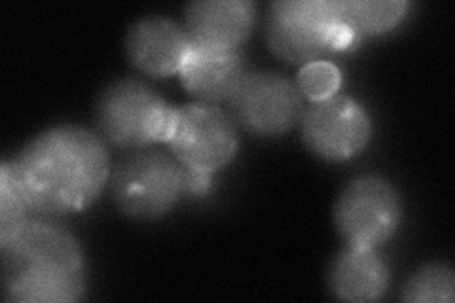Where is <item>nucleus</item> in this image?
<instances>
[{
  "instance_id": "obj_1",
  "label": "nucleus",
  "mask_w": 455,
  "mask_h": 303,
  "mask_svg": "<svg viewBox=\"0 0 455 303\" xmlns=\"http://www.w3.org/2000/svg\"><path fill=\"white\" fill-rule=\"evenodd\" d=\"M28 211L67 216L92 207L110 182L105 142L78 125H55L8 162Z\"/></svg>"
},
{
  "instance_id": "obj_2",
  "label": "nucleus",
  "mask_w": 455,
  "mask_h": 303,
  "mask_svg": "<svg viewBox=\"0 0 455 303\" xmlns=\"http://www.w3.org/2000/svg\"><path fill=\"white\" fill-rule=\"evenodd\" d=\"M4 296L20 303H70L85 296V262L78 239L50 220L27 219L0 234Z\"/></svg>"
},
{
  "instance_id": "obj_3",
  "label": "nucleus",
  "mask_w": 455,
  "mask_h": 303,
  "mask_svg": "<svg viewBox=\"0 0 455 303\" xmlns=\"http://www.w3.org/2000/svg\"><path fill=\"white\" fill-rule=\"evenodd\" d=\"M267 46L291 65L329 61L357 48L339 0H277L266 16Z\"/></svg>"
},
{
  "instance_id": "obj_4",
  "label": "nucleus",
  "mask_w": 455,
  "mask_h": 303,
  "mask_svg": "<svg viewBox=\"0 0 455 303\" xmlns=\"http://www.w3.org/2000/svg\"><path fill=\"white\" fill-rule=\"evenodd\" d=\"M169 148L187 169L188 194L205 195L212 177L234 162L239 135L234 118L217 105L194 103L175 107V120L167 139Z\"/></svg>"
},
{
  "instance_id": "obj_5",
  "label": "nucleus",
  "mask_w": 455,
  "mask_h": 303,
  "mask_svg": "<svg viewBox=\"0 0 455 303\" xmlns=\"http://www.w3.org/2000/svg\"><path fill=\"white\" fill-rule=\"evenodd\" d=\"M97 125L114 148L145 150L167 142L175 107L137 80L108 84L97 99Z\"/></svg>"
},
{
  "instance_id": "obj_6",
  "label": "nucleus",
  "mask_w": 455,
  "mask_h": 303,
  "mask_svg": "<svg viewBox=\"0 0 455 303\" xmlns=\"http://www.w3.org/2000/svg\"><path fill=\"white\" fill-rule=\"evenodd\" d=\"M110 190L116 207L135 220H158L188 194V175L175 155L135 150L112 169Z\"/></svg>"
},
{
  "instance_id": "obj_7",
  "label": "nucleus",
  "mask_w": 455,
  "mask_h": 303,
  "mask_svg": "<svg viewBox=\"0 0 455 303\" xmlns=\"http://www.w3.org/2000/svg\"><path fill=\"white\" fill-rule=\"evenodd\" d=\"M403 199L396 187L381 177L353 179L338 195L334 224L349 247L378 249L403 224Z\"/></svg>"
},
{
  "instance_id": "obj_8",
  "label": "nucleus",
  "mask_w": 455,
  "mask_h": 303,
  "mask_svg": "<svg viewBox=\"0 0 455 303\" xmlns=\"http://www.w3.org/2000/svg\"><path fill=\"white\" fill-rule=\"evenodd\" d=\"M300 133L313 155L323 162L341 163L366 150L374 125L357 99L336 93L304 108Z\"/></svg>"
},
{
  "instance_id": "obj_9",
  "label": "nucleus",
  "mask_w": 455,
  "mask_h": 303,
  "mask_svg": "<svg viewBox=\"0 0 455 303\" xmlns=\"http://www.w3.org/2000/svg\"><path fill=\"white\" fill-rule=\"evenodd\" d=\"M230 116L249 133L279 137L300 124L304 95L296 82L272 70L249 72L228 100Z\"/></svg>"
},
{
  "instance_id": "obj_10",
  "label": "nucleus",
  "mask_w": 455,
  "mask_h": 303,
  "mask_svg": "<svg viewBox=\"0 0 455 303\" xmlns=\"http://www.w3.org/2000/svg\"><path fill=\"white\" fill-rule=\"evenodd\" d=\"M192 40L187 28L167 18H145L135 21L125 36L130 63L154 78H169L180 72Z\"/></svg>"
},
{
  "instance_id": "obj_11",
  "label": "nucleus",
  "mask_w": 455,
  "mask_h": 303,
  "mask_svg": "<svg viewBox=\"0 0 455 303\" xmlns=\"http://www.w3.org/2000/svg\"><path fill=\"white\" fill-rule=\"evenodd\" d=\"M249 75L239 50L204 46L192 42L180 67V82L199 103H228Z\"/></svg>"
},
{
  "instance_id": "obj_12",
  "label": "nucleus",
  "mask_w": 455,
  "mask_h": 303,
  "mask_svg": "<svg viewBox=\"0 0 455 303\" xmlns=\"http://www.w3.org/2000/svg\"><path fill=\"white\" fill-rule=\"evenodd\" d=\"M254 21L251 0H196L184 10V28L204 46L239 50L251 38Z\"/></svg>"
},
{
  "instance_id": "obj_13",
  "label": "nucleus",
  "mask_w": 455,
  "mask_h": 303,
  "mask_svg": "<svg viewBox=\"0 0 455 303\" xmlns=\"http://www.w3.org/2000/svg\"><path fill=\"white\" fill-rule=\"evenodd\" d=\"M329 288L341 301H378L389 288V267L376 249L347 244V249L334 258L329 271Z\"/></svg>"
},
{
  "instance_id": "obj_14",
  "label": "nucleus",
  "mask_w": 455,
  "mask_h": 303,
  "mask_svg": "<svg viewBox=\"0 0 455 303\" xmlns=\"http://www.w3.org/2000/svg\"><path fill=\"white\" fill-rule=\"evenodd\" d=\"M339 4L359 42L395 31L410 10V3L404 0H339Z\"/></svg>"
},
{
  "instance_id": "obj_15",
  "label": "nucleus",
  "mask_w": 455,
  "mask_h": 303,
  "mask_svg": "<svg viewBox=\"0 0 455 303\" xmlns=\"http://www.w3.org/2000/svg\"><path fill=\"white\" fill-rule=\"evenodd\" d=\"M403 299L411 303H451L455 299V277L451 266L433 262L419 267L406 281Z\"/></svg>"
},
{
  "instance_id": "obj_16",
  "label": "nucleus",
  "mask_w": 455,
  "mask_h": 303,
  "mask_svg": "<svg viewBox=\"0 0 455 303\" xmlns=\"http://www.w3.org/2000/svg\"><path fill=\"white\" fill-rule=\"evenodd\" d=\"M296 85L304 99H309L311 103H315V100L329 99L338 93L341 85V72L332 61L309 63L298 72Z\"/></svg>"
},
{
  "instance_id": "obj_17",
  "label": "nucleus",
  "mask_w": 455,
  "mask_h": 303,
  "mask_svg": "<svg viewBox=\"0 0 455 303\" xmlns=\"http://www.w3.org/2000/svg\"><path fill=\"white\" fill-rule=\"evenodd\" d=\"M27 212L28 207L13 184L10 165L3 162L0 165V234H6L27 220Z\"/></svg>"
}]
</instances>
